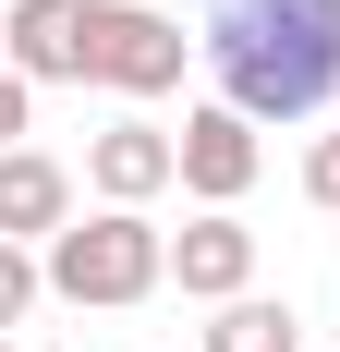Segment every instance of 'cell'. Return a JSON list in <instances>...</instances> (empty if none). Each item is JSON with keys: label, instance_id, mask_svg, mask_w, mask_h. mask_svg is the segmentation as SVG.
<instances>
[{"label": "cell", "instance_id": "obj_1", "mask_svg": "<svg viewBox=\"0 0 340 352\" xmlns=\"http://www.w3.org/2000/svg\"><path fill=\"white\" fill-rule=\"evenodd\" d=\"M195 49L243 122H316L340 98V0H219Z\"/></svg>", "mask_w": 340, "mask_h": 352}, {"label": "cell", "instance_id": "obj_2", "mask_svg": "<svg viewBox=\"0 0 340 352\" xmlns=\"http://www.w3.org/2000/svg\"><path fill=\"white\" fill-rule=\"evenodd\" d=\"M49 292L61 304H146V292L170 280V231L146 207H98V219H73V231H49Z\"/></svg>", "mask_w": 340, "mask_h": 352}, {"label": "cell", "instance_id": "obj_3", "mask_svg": "<svg viewBox=\"0 0 340 352\" xmlns=\"http://www.w3.org/2000/svg\"><path fill=\"white\" fill-rule=\"evenodd\" d=\"M182 49L195 36L170 12H146V0H85V85H109V98H170Z\"/></svg>", "mask_w": 340, "mask_h": 352}, {"label": "cell", "instance_id": "obj_4", "mask_svg": "<svg viewBox=\"0 0 340 352\" xmlns=\"http://www.w3.org/2000/svg\"><path fill=\"white\" fill-rule=\"evenodd\" d=\"M170 280L195 292V304H243V292H255V231H243L231 207L182 219V231H170Z\"/></svg>", "mask_w": 340, "mask_h": 352}, {"label": "cell", "instance_id": "obj_5", "mask_svg": "<svg viewBox=\"0 0 340 352\" xmlns=\"http://www.w3.org/2000/svg\"><path fill=\"white\" fill-rule=\"evenodd\" d=\"M0 49H12L25 85H85V0H12Z\"/></svg>", "mask_w": 340, "mask_h": 352}, {"label": "cell", "instance_id": "obj_6", "mask_svg": "<svg viewBox=\"0 0 340 352\" xmlns=\"http://www.w3.org/2000/svg\"><path fill=\"white\" fill-rule=\"evenodd\" d=\"M85 182H98L109 207H146V195L182 182V146H170L158 122H109V134H85Z\"/></svg>", "mask_w": 340, "mask_h": 352}, {"label": "cell", "instance_id": "obj_7", "mask_svg": "<svg viewBox=\"0 0 340 352\" xmlns=\"http://www.w3.org/2000/svg\"><path fill=\"white\" fill-rule=\"evenodd\" d=\"M170 146H182V182H195L206 207H231L243 182H255V122H243L231 98H219V109H182V134H170Z\"/></svg>", "mask_w": 340, "mask_h": 352}, {"label": "cell", "instance_id": "obj_8", "mask_svg": "<svg viewBox=\"0 0 340 352\" xmlns=\"http://www.w3.org/2000/svg\"><path fill=\"white\" fill-rule=\"evenodd\" d=\"M49 231H73V170L49 146H12L0 158V243H49Z\"/></svg>", "mask_w": 340, "mask_h": 352}, {"label": "cell", "instance_id": "obj_9", "mask_svg": "<svg viewBox=\"0 0 340 352\" xmlns=\"http://www.w3.org/2000/svg\"><path fill=\"white\" fill-rule=\"evenodd\" d=\"M206 352H304V316H292V304H268V292H243V304H219Z\"/></svg>", "mask_w": 340, "mask_h": 352}, {"label": "cell", "instance_id": "obj_10", "mask_svg": "<svg viewBox=\"0 0 340 352\" xmlns=\"http://www.w3.org/2000/svg\"><path fill=\"white\" fill-rule=\"evenodd\" d=\"M36 292H49V255H36V243H0V328H25Z\"/></svg>", "mask_w": 340, "mask_h": 352}, {"label": "cell", "instance_id": "obj_11", "mask_svg": "<svg viewBox=\"0 0 340 352\" xmlns=\"http://www.w3.org/2000/svg\"><path fill=\"white\" fill-rule=\"evenodd\" d=\"M25 122H36V85L12 61H0V158H12V146H25Z\"/></svg>", "mask_w": 340, "mask_h": 352}, {"label": "cell", "instance_id": "obj_12", "mask_svg": "<svg viewBox=\"0 0 340 352\" xmlns=\"http://www.w3.org/2000/svg\"><path fill=\"white\" fill-rule=\"evenodd\" d=\"M304 195L340 219V134H316V146H304Z\"/></svg>", "mask_w": 340, "mask_h": 352}, {"label": "cell", "instance_id": "obj_13", "mask_svg": "<svg viewBox=\"0 0 340 352\" xmlns=\"http://www.w3.org/2000/svg\"><path fill=\"white\" fill-rule=\"evenodd\" d=\"M0 352H12V328H0Z\"/></svg>", "mask_w": 340, "mask_h": 352}]
</instances>
